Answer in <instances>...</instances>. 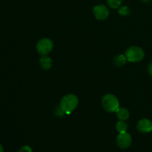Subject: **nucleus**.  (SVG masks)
<instances>
[{
	"label": "nucleus",
	"instance_id": "1",
	"mask_svg": "<svg viewBox=\"0 0 152 152\" xmlns=\"http://www.w3.org/2000/svg\"><path fill=\"white\" fill-rule=\"evenodd\" d=\"M78 103V97L72 94H68L62 98L59 106L65 114H70L77 108Z\"/></svg>",
	"mask_w": 152,
	"mask_h": 152
},
{
	"label": "nucleus",
	"instance_id": "2",
	"mask_svg": "<svg viewBox=\"0 0 152 152\" xmlns=\"http://www.w3.org/2000/svg\"><path fill=\"white\" fill-rule=\"evenodd\" d=\"M102 105L108 112H116V111L120 108V102L115 95L107 94L102 97Z\"/></svg>",
	"mask_w": 152,
	"mask_h": 152
},
{
	"label": "nucleus",
	"instance_id": "3",
	"mask_svg": "<svg viewBox=\"0 0 152 152\" xmlns=\"http://www.w3.org/2000/svg\"><path fill=\"white\" fill-rule=\"evenodd\" d=\"M127 60L130 62H138L145 57L144 50L138 46H132L126 50L125 53Z\"/></svg>",
	"mask_w": 152,
	"mask_h": 152
},
{
	"label": "nucleus",
	"instance_id": "4",
	"mask_svg": "<svg viewBox=\"0 0 152 152\" xmlns=\"http://www.w3.org/2000/svg\"><path fill=\"white\" fill-rule=\"evenodd\" d=\"M53 48V42L50 39H41L37 44V50L39 54L48 55Z\"/></svg>",
	"mask_w": 152,
	"mask_h": 152
},
{
	"label": "nucleus",
	"instance_id": "5",
	"mask_svg": "<svg viewBox=\"0 0 152 152\" xmlns=\"http://www.w3.org/2000/svg\"><path fill=\"white\" fill-rule=\"evenodd\" d=\"M93 13L97 20H105L109 16V10L105 4H97L93 8Z\"/></svg>",
	"mask_w": 152,
	"mask_h": 152
},
{
	"label": "nucleus",
	"instance_id": "6",
	"mask_svg": "<svg viewBox=\"0 0 152 152\" xmlns=\"http://www.w3.org/2000/svg\"><path fill=\"white\" fill-rule=\"evenodd\" d=\"M132 143V137L130 134L125 132L120 133L117 137V144L120 148L126 149L131 146Z\"/></svg>",
	"mask_w": 152,
	"mask_h": 152
},
{
	"label": "nucleus",
	"instance_id": "7",
	"mask_svg": "<svg viewBox=\"0 0 152 152\" xmlns=\"http://www.w3.org/2000/svg\"><path fill=\"white\" fill-rule=\"evenodd\" d=\"M137 128L140 133H150L152 132V122L148 119H142L137 123Z\"/></svg>",
	"mask_w": 152,
	"mask_h": 152
},
{
	"label": "nucleus",
	"instance_id": "8",
	"mask_svg": "<svg viewBox=\"0 0 152 152\" xmlns=\"http://www.w3.org/2000/svg\"><path fill=\"white\" fill-rule=\"evenodd\" d=\"M39 65L40 67L43 70L48 71V70L51 68L52 65H53V61H52L51 58L50 56H47V55H44V56H42L40 58Z\"/></svg>",
	"mask_w": 152,
	"mask_h": 152
},
{
	"label": "nucleus",
	"instance_id": "9",
	"mask_svg": "<svg viewBox=\"0 0 152 152\" xmlns=\"http://www.w3.org/2000/svg\"><path fill=\"white\" fill-rule=\"evenodd\" d=\"M117 118L120 120H127L130 117V112L127 108H119L116 111Z\"/></svg>",
	"mask_w": 152,
	"mask_h": 152
},
{
	"label": "nucleus",
	"instance_id": "10",
	"mask_svg": "<svg viewBox=\"0 0 152 152\" xmlns=\"http://www.w3.org/2000/svg\"><path fill=\"white\" fill-rule=\"evenodd\" d=\"M127 58H126V55L125 54H119L117 56H116L114 57V64L117 67H121L123 66L126 64L127 62Z\"/></svg>",
	"mask_w": 152,
	"mask_h": 152
},
{
	"label": "nucleus",
	"instance_id": "11",
	"mask_svg": "<svg viewBox=\"0 0 152 152\" xmlns=\"http://www.w3.org/2000/svg\"><path fill=\"white\" fill-rule=\"evenodd\" d=\"M128 124L125 120H120L116 124V130L120 133H125L127 132L128 130Z\"/></svg>",
	"mask_w": 152,
	"mask_h": 152
},
{
	"label": "nucleus",
	"instance_id": "12",
	"mask_svg": "<svg viewBox=\"0 0 152 152\" xmlns=\"http://www.w3.org/2000/svg\"><path fill=\"white\" fill-rule=\"evenodd\" d=\"M107 4L111 8L117 9L121 5L122 0H107Z\"/></svg>",
	"mask_w": 152,
	"mask_h": 152
},
{
	"label": "nucleus",
	"instance_id": "13",
	"mask_svg": "<svg viewBox=\"0 0 152 152\" xmlns=\"http://www.w3.org/2000/svg\"><path fill=\"white\" fill-rule=\"evenodd\" d=\"M118 13L119 14L121 15V16H126L130 15L131 11L130 9H129V7H128V6H122V7H120V8H119Z\"/></svg>",
	"mask_w": 152,
	"mask_h": 152
},
{
	"label": "nucleus",
	"instance_id": "14",
	"mask_svg": "<svg viewBox=\"0 0 152 152\" xmlns=\"http://www.w3.org/2000/svg\"><path fill=\"white\" fill-rule=\"evenodd\" d=\"M18 152H33L32 148L29 146V145H24V146L21 147L19 148Z\"/></svg>",
	"mask_w": 152,
	"mask_h": 152
},
{
	"label": "nucleus",
	"instance_id": "15",
	"mask_svg": "<svg viewBox=\"0 0 152 152\" xmlns=\"http://www.w3.org/2000/svg\"><path fill=\"white\" fill-rule=\"evenodd\" d=\"M148 73H149L150 75L152 76V62H151V63L149 64V65H148Z\"/></svg>",
	"mask_w": 152,
	"mask_h": 152
},
{
	"label": "nucleus",
	"instance_id": "16",
	"mask_svg": "<svg viewBox=\"0 0 152 152\" xmlns=\"http://www.w3.org/2000/svg\"><path fill=\"white\" fill-rule=\"evenodd\" d=\"M0 152H4V148L1 143H0Z\"/></svg>",
	"mask_w": 152,
	"mask_h": 152
},
{
	"label": "nucleus",
	"instance_id": "17",
	"mask_svg": "<svg viewBox=\"0 0 152 152\" xmlns=\"http://www.w3.org/2000/svg\"><path fill=\"white\" fill-rule=\"evenodd\" d=\"M141 1H142L143 2H148V1H150L151 0H141Z\"/></svg>",
	"mask_w": 152,
	"mask_h": 152
}]
</instances>
